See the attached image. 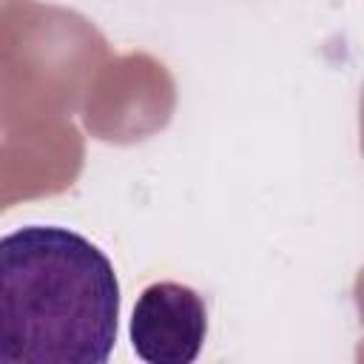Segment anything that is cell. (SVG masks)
Returning <instances> with one entry per match:
<instances>
[{
	"label": "cell",
	"instance_id": "6da1fadb",
	"mask_svg": "<svg viewBox=\"0 0 364 364\" xmlns=\"http://www.w3.org/2000/svg\"><path fill=\"white\" fill-rule=\"evenodd\" d=\"M119 279L82 233L26 225L0 236V364H105Z\"/></svg>",
	"mask_w": 364,
	"mask_h": 364
},
{
	"label": "cell",
	"instance_id": "7a4b0ae2",
	"mask_svg": "<svg viewBox=\"0 0 364 364\" xmlns=\"http://www.w3.org/2000/svg\"><path fill=\"white\" fill-rule=\"evenodd\" d=\"M128 336L145 364H191L208 336L205 299L188 284L154 282L136 296Z\"/></svg>",
	"mask_w": 364,
	"mask_h": 364
}]
</instances>
